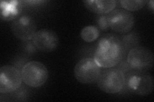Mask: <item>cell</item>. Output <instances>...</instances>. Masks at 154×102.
I'll return each mask as SVG.
<instances>
[{
  "mask_svg": "<svg viewBox=\"0 0 154 102\" xmlns=\"http://www.w3.org/2000/svg\"><path fill=\"white\" fill-rule=\"evenodd\" d=\"M120 36L109 33L103 35L95 47L94 60L103 68L118 66L126 54Z\"/></svg>",
  "mask_w": 154,
  "mask_h": 102,
  "instance_id": "obj_1",
  "label": "cell"
},
{
  "mask_svg": "<svg viewBox=\"0 0 154 102\" xmlns=\"http://www.w3.org/2000/svg\"><path fill=\"white\" fill-rule=\"evenodd\" d=\"M96 82L99 88L105 93H118L125 86V74L118 68H109L101 71Z\"/></svg>",
  "mask_w": 154,
  "mask_h": 102,
  "instance_id": "obj_2",
  "label": "cell"
},
{
  "mask_svg": "<svg viewBox=\"0 0 154 102\" xmlns=\"http://www.w3.org/2000/svg\"><path fill=\"white\" fill-rule=\"evenodd\" d=\"M21 74L24 83L33 88L44 85L49 76L46 66L42 63L35 61H30L25 65Z\"/></svg>",
  "mask_w": 154,
  "mask_h": 102,
  "instance_id": "obj_3",
  "label": "cell"
},
{
  "mask_svg": "<svg viewBox=\"0 0 154 102\" xmlns=\"http://www.w3.org/2000/svg\"><path fill=\"white\" fill-rule=\"evenodd\" d=\"M127 61L132 71H146L153 65L154 56L149 48L137 45L129 51Z\"/></svg>",
  "mask_w": 154,
  "mask_h": 102,
  "instance_id": "obj_4",
  "label": "cell"
},
{
  "mask_svg": "<svg viewBox=\"0 0 154 102\" xmlns=\"http://www.w3.org/2000/svg\"><path fill=\"white\" fill-rule=\"evenodd\" d=\"M101 71V67L94 58L85 57L76 63L74 74L76 79L80 83L89 84L97 81Z\"/></svg>",
  "mask_w": 154,
  "mask_h": 102,
  "instance_id": "obj_5",
  "label": "cell"
},
{
  "mask_svg": "<svg viewBox=\"0 0 154 102\" xmlns=\"http://www.w3.org/2000/svg\"><path fill=\"white\" fill-rule=\"evenodd\" d=\"M125 76V85L129 90L139 95L150 94L153 89L152 76L146 71H134Z\"/></svg>",
  "mask_w": 154,
  "mask_h": 102,
  "instance_id": "obj_6",
  "label": "cell"
},
{
  "mask_svg": "<svg viewBox=\"0 0 154 102\" xmlns=\"http://www.w3.org/2000/svg\"><path fill=\"white\" fill-rule=\"evenodd\" d=\"M21 71L16 67L5 65L0 68V93H11L18 90L22 84Z\"/></svg>",
  "mask_w": 154,
  "mask_h": 102,
  "instance_id": "obj_7",
  "label": "cell"
},
{
  "mask_svg": "<svg viewBox=\"0 0 154 102\" xmlns=\"http://www.w3.org/2000/svg\"><path fill=\"white\" fill-rule=\"evenodd\" d=\"M11 30L13 35L23 41L32 40L37 32L36 22L32 17L22 15L14 19L11 23Z\"/></svg>",
  "mask_w": 154,
  "mask_h": 102,
  "instance_id": "obj_8",
  "label": "cell"
},
{
  "mask_svg": "<svg viewBox=\"0 0 154 102\" xmlns=\"http://www.w3.org/2000/svg\"><path fill=\"white\" fill-rule=\"evenodd\" d=\"M110 28L118 33H129L134 25L133 14L125 9H116L108 14Z\"/></svg>",
  "mask_w": 154,
  "mask_h": 102,
  "instance_id": "obj_9",
  "label": "cell"
},
{
  "mask_svg": "<svg viewBox=\"0 0 154 102\" xmlns=\"http://www.w3.org/2000/svg\"><path fill=\"white\" fill-rule=\"evenodd\" d=\"M32 42L38 51L41 52H51L59 45L57 34L49 29H42L37 31L32 39Z\"/></svg>",
  "mask_w": 154,
  "mask_h": 102,
  "instance_id": "obj_10",
  "label": "cell"
},
{
  "mask_svg": "<svg viewBox=\"0 0 154 102\" xmlns=\"http://www.w3.org/2000/svg\"><path fill=\"white\" fill-rule=\"evenodd\" d=\"M85 8L98 15H106L113 11L116 7L115 0H86L84 1Z\"/></svg>",
  "mask_w": 154,
  "mask_h": 102,
  "instance_id": "obj_11",
  "label": "cell"
},
{
  "mask_svg": "<svg viewBox=\"0 0 154 102\" xmlns=\"http://www.w3.org/2000/svg\"><path fill=\"white\" fill-rule=\"evenodd\" d=\"M17 2H5V5L2 4V17H5V20H12L18 17L19 7Z\"/></svg>",
  "mask_w": 154,
  "mask_h": 102,
  "instance_id": "obj_12",
  "label": "cell"
},
{
  "mask_svg": "<svg viewBox=\"0 0 154 102\" xmlns=\"http://www.w3.org/2000/svg\"><path fill=\"white\" fill-rule=\"evenodd\" d=\"M100 30L94 26H88L81 31L80 36L86 42H93L99 37Z\"/></svg>",
  "mask_w": 154,
  "mask_h": 102,
  "instance_id": "obj_13",
  "label": "cell"
},
{
  "mask_svg": "<svg viewBox=\"0 0 154 102\" xmlns=\"http://www.w3.org/2000/svg\"><path fill=\"white\" fill-rule=\"evenodd\" d=\"M125 47V51L128 52L132 48L137 46L139 42V35L136 33H127L120 36Z\"/></svg>",
  "mask_w": 154,
  "mask_h": 102,
  "instance_id": "obj_14",
  "label": "cell"
},
{
  "mask_svg": "<svg viewBox=\"0 0 154 102\" xmlns=\"http://www.w3.org/2000/svg\"><path fill=\"white\" fill-rule=\"evenodd\" d=\"M122 7L127 11H137L142 9L148 3L146 0H122L119 1Z\"/></svg>",
  "mask_w": 154,
  "mask_h": 102,
  "instance_id": "obj_15",
  "label": "cell"
},
{
  "mask_svg": "<svg viewBox=\"0 0 154 102\" xmlns=\"http://www.w3.org/2000/svg\"><path fill=\"white\" fill-rule=\"evenodd\" d=\"M96 24L100 30L107 31L110 28L109 18L107 15L98 16L96 18Z\"/></svg>",
  "mask_w": 154,
  "mask_h": 102,
  "instance_id": "obj_16",
  "label": "cell"
},
{
  "mask_svg": "<svg viewBox=\"0 0 154 102\" xmlns=\"http://www.w3.org/2000/svg\"><path fill=\"white\" fill-rule=\"evenodd\" d=\"M26 43L24 45V51L26 52L29 53V54H32V53L35 52L37 50L35 46L33 44V42H27L26 41Z\"/></svg>",
  "mask_w": 154,
  "mask_h": 102,
  "instance_id": "obj_17",
  "label": "cell"
},
{
  "mask_svg": "<svg viewBox=\"0 0 154 102\" xmlns=\"http://www.w3.org/2000/svg\"><path fill=\"white\" fill-rule=\"evenodd\" d=\"M148 3H149V8H150L151 10L152 11V12H153V1H150L148 2Z\"/></svg>",
  "mask_w": 154,
  "mask_h": 102,
  "instance_id": "obj_18",
  "label": "cell"
}]
</instances>
